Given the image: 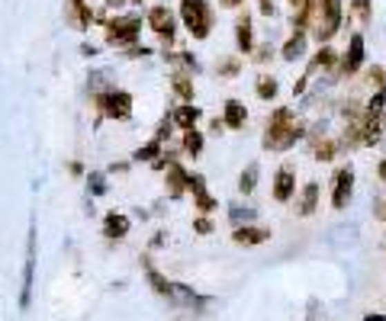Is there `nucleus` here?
<instances>
[{"label": "nucleus", "mask_w": 386, "mask_h": 321, "mask_svg": "<svg viewBox=\"0 0 386 321\" xmlns=\"http://www.w3.org/2000/svg\"><path fill=\"white\" fill-rule=\"evenodd\" d=\"M290 3H293V7H302V0H290Z\"/></svg>", "instance_id": "79ce46f5"}, {"label": "nucleus", "mask_w": 386, "mask_h": 321, "mask_svg": "<svg viewBox=\"0 0 386 321\" xmlns=\"http://www.w3.org/2000/svg\"><path fill=\"white\" fill-rule=\"evenodd\" d=\"M171 87H174V93H177L184 103H190V97H193V81H190L187 71H177L174 77H171Z\"/></svg>", "instance_id": "b1692460"}, {"label": "nucleus", "mask_w": 386, "mask_h": 321, "mask_svg": "<svg viewBox=\"0 0 386 321\" xmlns=\"http://www.w3.org/2000/svg\"><path fill=\"white\" fill-rule=\"evenodd\" d=\"M302 52H306V32H293V36L287 39V46H283L280 55L287 58V61H296Z\"/></svg>", "instance_id": "5701e85b"}, {"label": "nucleus", "mask_w": 386, "mask_h": 321, "mask_svg": "<svg viewBox=\"0 0 386 321\" xmlns=\"http://www.w3.org/2000/svg\"><path fill=\"white\" fill-rule=\"evenodd\" d=\"M267 238H271V231H267V228H258V225H242V228L232 231V241H235V244H242V248L264 244Z\"/></svg>", "instance_id": "f8f14e48"}, {"label": "nucleus", "mask_w": 386, "mask_h": 321, "mask_svg": "<svg viewBox=\"0 0 386 321\" xmlns=\"http://www.w3.org/2000/svg\"><path fill=\"white\" fill-rule=\"evenodd\" d=\"M377 174H380V180H383V184H386V157H383V161H380V167H377Z\"/></svg>", "instance_id": "58836bf2"}, {"label": "nucleus", "mask_w": 386, "mask_h": 321, "mask_svg": "<svg viewBox=\"0 0 386 321\" xmlns=\"http://www.w3.org/2000/svg\"><path fill=\"white\" fill-rule=\"evenodd\" d=\"M261 13H267V17L273 13V3H271V0H261Z\"/></svg>", "instance_id": "e433bc0d"}, {"label": "nucleus", "mask_w": 386, "mask_h": 321, "mask_svg": "<svg viewBox=\"0 0 386 321\" xmlns=\"http://www.w3.org/2000/svg\"><path fill=\"white\" fill-rule=\"evenodd\" d=\"M351 193H354V171L341 167V171H335V180H331V206L345 209L351 202Z\"/></svg>", "instance_id": "423d86ee"}, {"label": "nucleus", "mask_w": 386, "mask_h": 321, "mask_svg": "<svg viewBox=\"0 0 386 321\" xmlns=\"http://www.w3.org/2000/svg\"><path fill=\"white\" fill-rule=\"evenodd\" d=\"M168 299H174L177 305H200L203 299H200L190 286H180V283H171V289H168Z\"/></svg>", "instance_id": "aec40b11"}, {"label": "nucleus", "mask_w": 386, "mask_h": 321, "mask_svg": "<svg viewBox=\"0 0 386 321\" xmlns=\"http://www.w3.org/2000/svg\"><path fill=\"white\" fill-rule=\"evenodd\" d=\"M374 212H377V219H383V222H386V200H383V202H377V209H374Z\"/></svg>", "instance_id": "c9c22d12"}, {"label": "nucleus", "mask_w": 386, "mask_h": 321, "mask_svg": "<svg viewBox=\"0 0 386 321\" xmlns=\"http://www.w3.org/2000/svg\"><path fill=\"white\" fill-rule=\"evenodd\" d=\"M364 321H386V315H380V312H370V315H364Z\"/></svg>", "instance_id": "4c0bfd02"}, {"label": "nucleus", "mask_w": 386, "mask_h": 321, "mask_svg": "<svg viewBox=\"0 0 386 321\" xmlns=\"http://www.w3.org/2000/svg\"><path fill=\"white\" fill-rule=\"evenodd\" d=\"M90 193H94V196H104V193H106L104 174H90Z\"/></svg>", "instance_id": "473e14b6"}, {"label": "nucleus", "mask_w": 386, "mask_h": 321, "mask_svg": "<svg viewBox=\"0 0 386 321\" xmlns=\"http://www.w3.org/2000/svg\"><path fill=\"white\" fill-rule=\"evenodd\" d=\"M258 174H261V167H258V164H248L245 171H242V177H238V190L245 193V196L258 186Z\"/></svg>", "instance_id": "393cba45"}, {"label": "nucleus", "mask_w": 386, "mask_h": 321, "mask_svg": "<svg viewBox=\"0 0 386 321\" xmlns=\"http://www.w3.org/2000/svg\"><path fill=\"white\" fill-rule=\"evenodd\" d=\"M312 155H316V161H331V157L338 155V145L335 142H329V138H322V142H312Z\"/></svg>", "instance_id": "a878e982"}, {"label": "nucleus", "mask_w": 386, "mask_h": 321, "mask_svg": "<svg viewBox=\"0 0 386 321\" xmlns=\"http://www.w3.org/2000/svg\"><path fill=\"white\" fill-rule=\"evenodd\" d=\"M174 116V122H177L180 128H187V132H193L197 128V122H200V110L193 106V103H184V106H177V110L171 113Z\"/></svg>", "instance_id": "a211bd4d"}, {"label": "nucleus", "mask_w": 386, "mask_h": 321, "mask_svg": "<svg viewBox=\"0 0 386 321\" xmlns=\"http://www.w3.org/2000/svg\"><path fill=\"white\" fill-rule=\"evenodd\" d=\"M148 26L158 32V36H164L171 42L174 39V17H171V10L168 7H155L148 13Z\"/></svg>", "instance_id": "9b49d317"}, {"label": "nucleus", "mask_w": 386, "mask_h": 321, "mask_svg": "<svg viewBox=\"0 0 386 321\" xmlns=\"http://www.w3.org/2000/svg\"><path fill=\"white\" fill-rule=\"evenodd\" d=\"M180 19L193 39H206L213 29V10L206 0H180Z\"/></svg>", "instance_id": "f03ea898"}, {"label": "nucleus", "mask_w": 386, "mask_h": 321, "mask_svg": "<svg viewBox=\"0 0 386 321\" xmlns=\"http://www.w3.org/2000/svg\"><path fill=\"white\" fill-rule=\"evenodd\" d=\"M235 36H238V48H242V52H251V48H255V29H251V19L248 17L238 19Z\"/></svg>", "instance_id": "4be33fe9"}, {"label": "nucleus", "mask_w": 386, "mask_h": 321, "mask_svg": "<svg viewBox=\"0 0 386 321\" xmlns=\"http://www.w3.org/2000/svg\"><path fill=\"white\" fill-rule=\"evenodd\" d=\"M190 190H193V202H197L200 212H213V209H216V200L209 196L206 184H203V177H193V174H190Z\"/></svg>", "instance_id": "f3484780"}, {"label": "nucleus", "mask_w": 386, "mask_h": 321, "mask_svg": "<svg viewBox=\"0 0 386 321\" xmlns=\"http://www.w3.org/2000/svg\"><path fill=\"white\" fill-rule=\"evenodd\" d=\"M148 283L155 286V293H161V295H168V289H171V283L164 280V276L155 270V266H148Z\"/></svg>", "instance_id": "7c9ffc66"}, {"label": "nucleus", "mask_w": 386, "mask_h": 321, "mask_svg": "<svg viewBox=\"0 0 386 321\" xmlns=\"http://www.w3.org/2000/svg\"><path fill=\"white\" fill-rule=\"evenodd\" d=\"M293 190H296V177H293V167L283 164L280 171H277V177H273V200L277 202H287L293 196Z\"/></svg>", "instance_id": "9d476101"}, {"label": "nucleus", "mask_w": 386, "mask_h": 321, "mask_svg": "<svg viewBox=\"0 0 386 321\" xmlns=\"http://www.w3.org/2000/svg\"><path fill=\"white\" fill-rule=\"evenodd\" d=\"M238 68H242V64H238V58H226V61L219 64V74H222V77H235Z\"/></svg>", "instance_id": "2f4dec72"}, {"label": "nucleus", "mask_w": 386, "mask_h": 321, "mask_svg": "<svg viewBox=\"0 0 386 321\" xmlns=\"http://www.w3.org/2000/svg\"><path fill=\"white\" fill-rule=\"evenodd\" d=\"M229 219H232L235 228H242V225H251V222L258 219V209L255 206H242V202H235V206L229 209Z\"/></svg>", "instance_id": "412c9836"}, {"label": "nucleus", "mask_w": 386, "mask_h": 321, "mask_svg": "<svg viewBox=\"0 0 386 321\" xmlns=\"http://www.w3.org/2000/svg\"><path fill=\"white\" fill-rule=\"evenodd\" d=\"M319 209V184H306L302 186V196H300V215H312Z\"/></svg>", "instance_id": "6ab92c4d"}, {"label": "nucleus", "mask_w": 386, "mask_h": 321, "mask_svg": "<svg viewBox=\"0 0 386 321\" xmlns=\"http://www.w3.org/2000/svg\"><path fill=\"white\" fill-rule=\"evenodd\" d=\"M300 138H302L300 119L293 116V110L280 106V110L271 116V122H267V132H264V148H271V151H287V148L296 145Z\"/></svg>", "instance_id": "f257e3e1"}, {"label": "nucleus", "mask_w": 386, "mask_h": 321, "mask_svg": "<svg viewBox=\"0 0 386 321\" xmlns=\"http://www.w3.org/2000/svg\"><path fill=\"white\" fill-rule=\"evenodd\" d=\"M184 151L197 157L200 151H203V132H197V128H193V132H187V135H184Z\"/></svg>", "instance_id": "c85d7f7f"}, {"label": "nucleus", "mask_w": 386, "mask_h": 321, "mask_svg": "<svg viewBox=\"0 0 386 321\" xmlns=\"http://www.w3.org/2000/svg\"><path fill=\"white\" fill-rule=\"evenodd\" d=\"M65 19H68V26H75V29H90L94 13H90V7H87L84 0H68L65 3Z\"/></svg>", "instance_id": "6e6552de"}, {"label": "nucleus", "mask_w": 386, "mask_h": 321, "mask_svg": "<svg viewBox=\"0 0 386 321\" xmlns=\"http://www.w3.org/2000/svg\"><path fill=\"white\" fill-rule=\"evenodd\" d=\"M331 64H335V52H331V48H322L319 55L312 58V64H309V68H306V74L312 77V74L319 71V68H331Z\"/></svg>", "instance_id": "bb28decb"}, {"label": "nucleus", "mask_w": 386, "mask_h": 321, "mask_svg": "<svg viewBox=\"0 0 386 321\" xmlns=\"http://www.w3.org/2000/svg\"><path fill=\"white\" fill-rule=\"evenodd\" d=\"M32 276H36V225L26 231V260H23V289H19V309L32 302Z\"/></svg>", "instance_id": "7ed1b4c3"}, {"label": "nucleus", "mask_w": 386, "mask_h": 321, "mask_svg": "<svg viewBox=\"0 0 386 321\" xmlns=\"http://www.w3.org/2000/svg\"><path fill=\"white\" fill-rule=\"evenodd\" d=\"M341 26V0H325V13H322V23L316 26V39L319 42H329Z\"/></svg>", "instance_id": "0eeeda50"}, {"label": "nucleus", "mask_w": 386, "mask_h": 321, "mask_svg": "<svg viewBox=\"0 0 386 321\" xmlns=\"http://www.w3.org/2000/svg\"><path fill=\"white\" fill-rule=\"evenodd\" d=\"M255 90H258V97H261V100H273V97H277V81H273V77H267V74H261Z\"/></svg>", "instance_id": "cd10ccee"}, {"label": "nucleus", "mask_w": 386, "mask_h": 321, "mask_svg": "<svg viewBox=\"0 0 386 321\" xmlns=\"http://www.w3.org/2000/svg\"><path fill=\"white\" fill-rule=\"evenodd\" d=\"M132 3H142V0H132Z\"/></svg>", "instance_id": "37998d69"}, {"label": "nucleus", "mask_w": 386, "mask_h": 321, "mask_svg": "<svg viewBox=\"0 0 386 321\" xmlns=\"http://www.w3.org/2000/svg\"><path fill=\"white\" fill-rule=\"evenodd\" d=\"M226 7H238V3H245V0H222Z\"/></svg>", "instance_id": "ea45409f"}, {"label": "nucleus", "mask_w": 386, "mask_h": 321, "mask_svg": "<svg viewBox=\"0 0 386 321\" xmlns=\"http://www.w3.org/2000/svg\"><path fill=\"white\" fill-rule=\"evenodd\" d=\"M187 190H190V174L177 161H168V196L171 200H180Z\"/></svg>", "instance_id": "1a4fd4ad"}, {"label": "nucleus", "mask_w": 386, "mask_h": 321, "mask_svg": "<svg viewBox=\"0 0 386 321\" xmlns=\"http://www.w3.org/2000/svg\"><path fill=\"white\" fill-rule=\"evenodd\" d=\"M360 64H364V36H351V46H348L345 61H341V71L354 74V71H360Z\"/></svg>", "instance_id": "ddd939ff"}, {"label": "nucleus", "mask_w": 386, "mask_h": 321, "mask_svg": "<svg viewBox=\"0 0 386 321\" xmlns=\"http://www.w3.org/2000/svg\"><path fill=\"white\" fill-rule=\"evenodd\" d=\"M158 151H161V142H158V138H151L148 145H142L139 151H135V161H155V157H158Z\"/></svg>", "instance_id": "c756f323"}, {"label": "nucleus", "mask_w": 386, "mask_h": 321, "mask_svg": "<svg viewBox=\"0 0 386 321\" xmlns=\"http://www.w3.org/2000/svg\"><path fill=\"white\" fill-rule=\"evenodd\" d=\"M97 106H100V113L110 116V119H129L132 116V93H126V90L100 93V97H97Z\"/></svg>", "instance_id": "39448f33"}, {"label": "nucleus", "mask_w": 386, "mask_h": 321, "mask_svg": "<svg viewBox=\"0 0 386 321\" xmlns=\"http://www.w3.org/2000/svg\"><path fill=\"white\" fill-rule=\"evenodd\" d=\"M222 122H226L229 128H245V122H248V110H245V103H238V100H226V106H222Z\"/></svg>", "instance_id": "2eb2a0df"}, {"label": "nucleus", "mask_w": 386, "mask_h": 321, "mask_svg": "<svg viewBox=\"0 0 386 321\" xmlns=\"http://www.w3.org/2000/svg\"><path fill=\"white\" fill-rule=\"evenodd\" d=\"M142 29L139 17H119V19H106V39L113 46H135V36Z\"/></svg>", "instance_id": "20e7f679"}, {"label": "nucleus", "mask_w": 386, "mask_h": 321, "mask_svg": "<svg viewBox=\"0 0 386 321\" xmlns=\"http://www.w3.org/2000/svg\"><path fill=\"white\" fill-rule=\"evenodd\" d=\"M193 228H197V235H209V231H213V222H209L206 215H200V219L193 222Z\"/></svg>", "instance_id": "f704fd0d"}, {"label": "nucleus", "mask_w": 386, "mask_h": 321, "mask_svg": "<svg viewBox=\"0 0 386 321\" xmlns=\"http://www.w3.org/2000/svg\"><path fill=\"white\" fill-rule=\"evenodd\" d=\"M106 3H110V7H119V3H126V0H106Z\"/></svg>", "instance_id": "a19ab883"}, {"label": "nucleus", "mask_w": 386, "mask_h": 321, "mask_svg": "<svg viewBox=\"0 0 386 321\" xmlns=\"http://www.w3.org/2000/svg\"><path fill=\"white\" fill-rule=\"evenodd\" d=\"M104 235L106 238H126L129 235V215H123V212H106Z\"/></svg>", "instance_id": "dca6fc26"}, {"label": "nucleus", "mask_w": 386, "mask_h": 321, "mask_svg": "<svg viewBox=\"0 0 386 321\" xmlns=\"http://www.w3.org/2000/svg\"><path fill=\"white\" fill-rule=\"evenodd\" d=\"M351 7H354L358 19H370V0H351Z\"/></svg>", "instance_id": "72a5a7b5"}, {"label": "nucleus", "mask_w": 386, "mask_h": 321, "mask_svg": "<svg viewBox=\"0 0 386 321\" xmlns=\"http://www.w3.org/2000/svg\"><path fill=\"white\" fill-rule=\"evenodd\" d=\"M383 135V116H360V145H377Z\"/></svg>", "instance_id": "4468645a"}]
</instances>
